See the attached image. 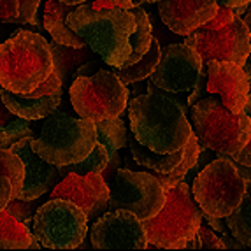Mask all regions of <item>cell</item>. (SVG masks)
<instances>
[{
    "instance_id": "obj_1",
    "label": "cell",
    "mask_w": 251,
    "mask_h": 251,
    "mask_svg": "<svg viewBox=\"0 0 251 251\" xmlns=\"http://www.w3.org/2000/svg\"><path fill=\"white\" fill-rule=\"evenodd\" d=\"M130 130L139 143L156 153H174L184 148L193 134L188 107L174 93L163 92L148 83V93L128 104Z\"/></svg>"
},
{
    "instance_id": "obj_2",
    "label": "cell",
    "mask_w": 251,
    "mask_h": 251,
    "mask_svg": "<svg viewBox=\"0 0 251 251\" xmlns=\"http://www.w3.org/2000/svg\"><path fill=\"white\" fill-rule=\"evenodd\" d=\"M67 25L104 63L111 67L125 65L130 54V35L135 30L130 9H95L86 0L69 13Z\"/></svg>"
},
{
    "instance_id": "obj_3",
    "label": "cell",
    "mask_w": 251,
    "mask_h": 251,
    "mask_svg": "<svg viewBox=\"0 0 251 251\" xmlns=\"http://www.w3.org/2000/svg\"><path fill=\"white\" fill-rule=\"evenodd\" d=\"M54 71L50 42L37 32L20 30L0 44V86L30 95Z\"/></svg>"
},
{
    "instance_id": "obj_4",
    "label": "cell",
    "mask_w": 251,
    "mask_h": 251,
    "mask_svg": "<svg viewBox=\"0 0 251 251\" xmlns=\"http://www.w3.org/2000/svg\"><path fill=\"white\" fill-rule=\"evenodd\" d=\"M190 125L201 148H209L216 156H232L243 150L251 137L248 114H234L220 97H204L190 107Z\"/></svg>"
},
{
    "instance_id": "obj_5",
    "label": "cell",
    "mask_w": 251,
    "mask_h": 251,
    "mask_svg": "<svg viewBox=\"0 0 251 251\" xmlns=\"http://www.w3.org/2000/svg\"><path fill=\"white\" fill-rule=\"evenodd\" d=\"M202 209L192 193V184L177 183L165 188V204L155 216L143 220L148 244L163 250H184V244L202 225Z\"/></svg>"
},
{
    "instance_id": "obj_6",
    "label": "cell",
    "mask_w": 251,
    "mask_h": 251,
    "mask_svg": "<svg viewBox=\"0 0 251 251\" xmlns=\"http://www.w3.org/2000/svg\"><path fill=\"white\" fill-rule=\"evenodd\" d=\"M95 144V122L81 116L72 118L56 109L44 118L37 137H32V150L56 167L83 160Z\"/></svg>"
},
{
    "instance_id": "obj_7",
    "label": "cell",
    "mask_w": 251,
    "mask_h": 251,
    "mask_svg": "<svg viewBox=\"0 0 251 251\" xmlns=\"http://www.w3.org/2000/svg\"><path fill=\"white\" fill-rule=\"evenodd\" d=\"M128 92L114 71L105 69H99L92 75H79L69 86L74 111L95 123L120 116L128 104Z\"/></svg>"
},
{
    "instance_id": "obj_8",
    "label": "cell",
    "mask_w": 251,
    "mask_h": 251,
    "mask_svg": "<svg viewBox=\"0 0 251 251\" xmlns=\"http://www.w3.org/2000/svg\"><path fill=\"white\" fill-rule=\"evenodd\" d=\"M244 192V177L226 156L211 160L192 181L193 197L202 213L211 216L226 218L241 204Z\"/></svg>"
},
{
    "instance_id": "obj_9",
    "label": "cell",
    "mask_w": 251,
    "mask_h": 251,
    "mask_svg": "<svg viewBox=\"0 0 251 251\" xmlns=\"http://www.w3.org/2000/svg\"><path fill=\"white\" fill-rule=\"evenodd\" d=\"M88 232V216L67 199H50L37 207L32 220V235L42 248L75 250Z\"/></svg>"
},
{
    "instance_id": "obj_10",
    "label": "cell",
    "mask_w": 251,
    "mask_h": 251,
    "mask_svg": "<svg viewBox=\"0 0 251 251\" xmlns=\"http://www.w3.org/2000/svg\"><path fill=\"white\" fill-rule=\"evenodd\" d=\"M107 186V211L126 209L141 222L155 216L165 204V188L155 174L118 169Z\"/></svg>"
},
{
    "instance_id": "obj_11",
    "label": "cell",
    "mask_w": 251,
    "mask_h": 251,
    "mask_svg": "<svg viewBox=\"0 0 251 251\" xmlns=\"http://www.w3.org/2000/svg\"><path fill=\"white\" fill-rule=\"evenodd\" d=\"M184 44L195 48L204 63L209 60H225L244 65L251 53L250 30L241 16H235L232 23L218 30L201 26L190 35H184Z\"/></svg>"
},
{
    "instance_id": "obj_12",
    "label": "cell",
    "mask_w": 251,
    "mask_h": 251,
    "mask_svg": "<svg viewBox=\"0 0 251 251\" xmlns=\"http://www.w3.org/2000/svg\"><path fill=\"white\" fill-rule=\"evenodd\" d=\"M202 67L204 60L195 48L184 42L169 44L162 50L158 65L148 79L163 92L184 93L197 84Z\"/></svg>"
},
{
    "instance_id": "obj_13",
    "label": "cell",
    "mask_w": 251,
    "mask_h": 251,
    "mask_svg": "<svg viewBox=\"0 0 251 251\" xmlns=\"http://www.w3.org/2000/svg\"><path fill=\"white\" fill-rule=\"evenodd\" d=\"M95 250H144L148 248L143 222L126 209L105 211L97 218L92 230Z\"/></svg>"
},
{
    "instance_id": "obj_14",
    "label": "cell",
    "mask_w": 251,
    "mask_h": 251,
    "mask_svg": "<svg viewBox=\"0 0 251 251\" xmlns=\"http://www.w3.org/2000/svg\"><path fill=\"white\" fill-rule=\"evenodd\" d=\"M67 199L84 209L90 220H95L107 211L109 186L100 172H88V174H75L69 172L62 183L51 188V199Z\"/></svg>"
},
{
    "instance_id": "obj_15",
    "label": "cell",
    "mask_w": 251,
    "mask_h": 251,
    "mask_svg": "<svg viewBox=\"0 0 251 251\" xmlns=\"http://www.w3.org/2000/svg\"><path fill=\"white\" fill-rule=\"evenodd\" d=\"M207 83L205 88L211 95H220L222 102L234 114L244 111L250 97L251 77L246 74L243 65L225 60H209L205 63Z\"/></svg>"
},
{
    "instance_id": "obj_16",
    "label": "cell",
    "mask_w": 251,
    "mask_h": 251,
    "mask_svg": "<svg viewBox=\"0 0 251 251\" xmlns=\"http://www.w3.org/2000/svg\"><path fill=\"white\" fill-rule=\"evenodd\" d=\"M9 150L23 162V169H25L23 188H21V193L18 199H23V201L41 199L42 195L51 192L54 183L62 177L56 165L41 158L32 150V137L21 139V141H18L16 144L9 148Z\"/></svg>"
},
{
    "instance_id": "obj_17",
    "label": "cell",
    "mask_w": 251,
    "mask_h": 251,
    "mask_svg": "<svg viewBox=\"0 0 251 251\" xmlns=\"http://www.w3.org/2000/svg\"><path fill=\"white\" fill-rule=\"evenodd\" d=\"M156 4L163 23L183 37L213 20L218 11L214 0H160Z\"/></svg>"
},
{
    "instance_id": "obj_18",
    "label": "cell",
    "mask_w": 251,
    "mask_h": 251,
    "mask_svg": "<svg viewBox=\"0 0 251 251\" xmlns=\"http://www.w3.org/2000/svg\"><path fill=\"white\" fill-rule=\"evenodd\" d=\"M0 99L20 118L28 122H37V120H44L48 114H51L58 107V104L62 102V88L42 97H26L2 88Z\"/></svg>"
},
{
    "instance_id": "obj_19",
    "label": "cell",
    "mask_w": 251,
    "mask_h": 251,
    "mask_svg": "<svg viewBox=\"0 0 251 251\" xmlns=\"http://www.w3.org/2000/svg\"><path fill=\"white\" fill-rule=\"evenodd\" d=\"M74 9L75 5L63 4L60 0H48L44 7V16H42V25L48 34H51L54 42L67 44L72 48H83L86 46V42L67 25V16Z\"/></svg>"
},
{
    "instance_id": "obj_20",
    "label": "cell",
    "mask_w": 251,
    "mask_h": 251,
    "mask_svg": "<svg viewBox=\"0 0 251 251\" xmlns=\"http://www.w3.org/2000/svg\"><path fill=\"white\" fill-rule=\"evenodd\" d=\"M23 177V162L11 150L0 148V211H4L13 199L20 197Z\"/></svg>"
},
{
    "instance_id": "obj_21",
    "label": "cell",
    "mask_w": 251,
    "mask_h": 251,
    "mask_svg": "<svg viewBox=\"0 0 251 251\" xmlns=\"http://www.w3.org/2000/svg\"><path fill=\"white\" fill-rule=\"evenodd\" d=\"M128 148L135 163L141 167L151 169L155 174H169L171 171H174L181 163L184 155V148L174 151V153H156V151L150 150V148L139 143L134 137V134L128 135Z\"/></svg>"
},
{
    "instance_id": "obj_22",
    "label": "cell",
    "mask_w": 251,
    "mask_h": 251,
    "mask_svg": "<svg viewBox=\"0 0 251 251\" xmlns=\"http://www.w3.org/2000/svg\"><path fill=\"white\" fill-rule=\"evenodd\" d=\"M51 53H53V63H54V72L60 75V79L67 81L69 77L74 79V72L86 63L88 60L93 58V51L90 48H72L67 44H60V42H50Z\"/></svg>"
},
{
    "instance_id": "obj_23",
    "label": "cell",
    "mask_w": 251,
    "mask_h": 251,
    "mask_svg": "<svg viewBox=\"0 0 251 251\" xmlns=\"http://www.w3.org/2000/svg\"><path fill=\"white\" fill-rule=\"evenodd\" d=\"M34 235L30 226L9 214L0 211V250H28L32 248Z\"/></svg>"
},
{
    "instance_id": "obj_24",
    "label": "cell",
    "mask_w": 251,
    "mask_h": 251,
    "mask_svg": "<svg viewBox=\"0 0 251 251\" xmlns=\"http://www.w3.org/2000/svg\"><path fill=\"white\" fill-rule=\"evenodd\" d=\"M160 54H162V48H160L158 39L153 37L151 46L146 53L143 54V58L137 60L132 65H123V67H113L114 74L120 77L125 84H135L139 81L148 79L151 72L155 71L156 65L160 62Z\"/></svg>"
},
{
    "instance_id": "obj_25",
    "label": "cell",
    "mask_w": 251,
    "mask_h": 251,
    "mask_svg": "<svg viewBox=\"0 0 251 251\" xmlns=\"http://www.w3.org/2000/svg\"><path fill=\"white\" fill-rule=\"evenodd\" d=\"M130 11H132V14L135 18V30L134 34L130 35V54L125 65H132V63L143 58V54L150 50L151 41H153L151 21L146 11L141 5H134V7H130Z\"/></svg>"
},
{
    "instance_id": "obj_26",
    "label": "cell",
    "mask_w": 251,
    "mask_h": 251,
    "mask_svg": "<svg viewBox=\"0 0 251 251\" xmlns=\"http://www.w3.org/2000/svg\"><path fill=\"white\" fill-rule=\"evenodd\" d=\"M246 192L243 195L241 204L226 216V226L230 234L251 250V181H246Z\"/></svg>"
},
{
    "instance_id": "obj_27",
    "label": "cell",
    "mask_w": 251,
    "mask_h": 251,
    "mask_svg": "<svg viewBox=\"0 0 251 251\" xmlns=\"http://www.w3.org/2000/svg\"><path fill=\"white\" fill-rule=\"evenodd\" d=\"M25 137H34L28 120L14 114L0 99V148H9Z\"/></svg>"
},
{
    "instance_id": "obj_28",
    "label": "cell",
    "mask_w": 251,
    "mask_h": 251,
    "mask_svg": "<svg viewBox=\"0 0 251 251\" xmlns=\"http://www.w3.org/2000/svg\"><path fill=\"white\" fill-rule=\"evenodd\" d=\"M95 130H97V143H100L102 146L107 150L109 158H111L116 151L123 150V148L128 144L126 126L120 116L97 122Z\"/></svg>"
},
{
    "instance_id": "obj_29",
    "label": "cell",
    "mask_w": 251,
    "mask_h": 251,
    "mask_svg": "<svg viewBox=\"0 0 251 251\" xmlns=\"http://www.w3.org/2000/svg\"><path fill=\"white\" fill-rule=\"evenodd\" d=\"M107 162H109L107 150H105L100 143H97L95 146H93V150L90 151L83 160H79V162H75V163H69V165H63V167H58V172L62 177L67 176L69 172H75V174H81V176L88 174V172H100L102 174V171L105 169Z\"/></svg>"
},
{
    "instance_id": "obj_30",
    "label": "cell",
    "mask_w": 251,
    "mask_h": 251,
    "mask_svg": "<svg viewBox=\"0 0 251 251\" xmlns=\"http://www.w3.org/2000/svg\"><path fill=\"white\" fill-rule=\"evenodd\" d=\"M184 250H225V244L209 226L201 225L195 235L184 244Z\"/></svg>"
},
{
    "instance_id": "obj_31",
    "label": "cell",
    "mask_w": 251,
    "mask_h": 251,
    "mask_svg": "<svg viewBox=\"0 0 251 251\" xmlns=\"http://www.w3.org/2000/svg\"><path fill=\"white\" fill-rule=\"evenodd\" d=\"M41 205V202L37 199H30V201H23V199H13L5 205V211L9 214H13L16 220H20L21 223H25L26 226H30L34 214L37 211V207Z\"/></svg>"
},
{
    "instance_id": "obj_32",
    "label": "cell",
    "mask_w": 251,
    "mask_h": 251,
    "mask_svg": "<svg viewBox=\"0 0 251 251\" xmlns=\"http://www.w3.org/2000/svg\"><path fill=\"white\" fill-rule=\"evenodd\" d=\"M235 11L232 7H225V5H218V11L216 14H214L213 20H209L205 25H202V28L205 30H218V28H223V26H226L228 23H232V21L235 20Z\"/></svg>"
},
{
    "instance_id": "obj_33",
    "label": "cell",
    "mask_w": 251,
    "mask_h": 251,
    "mask_svg": "<svg viewBox=\"0 0 251 251\" xmlns=\"http://www.w3.org/2000/svg\"><path fill=\"white\" fill-rule=\"evenodd\" d=\"M20 2V13H18L16 23H30L34 21L41 0H18Z\"/></svg>"
},
{
    "instance_id": "obj_34",
    "label": "cell",
    "mask_w": 251,
    "mask_h": 251,
    "mask_svg": "<svg viewBox=\"0 0 251 251\" xmlns=\"http://www.w3.org/2000/svg\"><path fill=\"white\" fill-rule=\"evenodd\" d=\"M18 13H20V2L18 0H0V21L16 23Z\"/></svg>"
},
{
    "instance_id": "obj_35",
    "label": "cell",
    "mask_w": 251,
    "mask_h": 251,
    "mask_svg": "<svg viewBox=\"0 0 251 251\" xmlns=\"http://www.w3.org/2000/svg\"><path fill=\"white\" fill-rule=\"evenodd\" d=\"M95 9H130L134 5H139L135 0H95L92 2Z\"/></svg>"
},
{
    "instance_id": "obj_36",
    "label": "cell",
    "mask_w": 251,
    "mask_h": 251,
    "mask_svg": "<svg viewBox=\"0 0 251 251\" xmlns=\"http://www.w3.org/2000/svg\"><path fill=\"white\" fill-rule=\"evenodd\" d=\"M120 163H122V156H120V153H114L111 158H109V162H107V165H105V169L102 171V176H104V179H105V183H109V181L113 179L114 177V174H116V171L120 169Z\"/></svg>"
},
{
    "instance_id": "obj_37",
    "label": "cell",
    "mask_w": 251,
    "mask_h": 251,
    "mask_svg": "<svg viewBox=\"0 0 251 251\" xmlns=\"http://www.w3.org/2000/svg\"><path fill=\"white\" fill-rule=\"evenodd\" d=\"M228 160H232L234 163H241V165H250L251 167V137L250 141L246 143V146L243 148V150L239 151V153H235V155L232 156H226Z\"/></svg>"
},
{
    "instance_id": "obj_38",
    "label": "cell",
    "mask_w": 251,
    "mask_h": 251,
    "mask_svg": "<svg viewBox=\"0 0 251 251\" xmlns=\"http://www.w3.org/2000/svg\"><path fill=\"white\" fill-rule=\"evenodd\" d=\"M202 218H204L207 225L216 230L218 234H222V232H226V218H220V216H211V214H204L202 213Z\"/></svg>"
},
{
    "instance_id": "obj_39",
    "label": "cell",
    "mask_w": 251,
    "mask_h": 251,
    "mask_svg": "<svg viewBox=\"0 0 251 251\" xmlns=\"http://www.w3.org/2000/svg\"><path fill=\"white\" fill-rule=\"evenodd\" d=\"M97 69H99V60H95V58L88 60V62L83 63V65H81V67L74 72V79H75V77H79V75H92V74H95Z\"/></svg>"
},
{
    "instance_id": "obj_40",
    "label": "cell",
    "mask_w": 251,
    "mask_h": 251,
    "mask_svg": "<svg viewBox=\"0 0 251 251\" xmlns=\"http://www.w3.org/2000/svg\"><path fill=\"white\" fill-rule=\"evenodd\" d=\"M222 241H223V244H225V250H228V248H234V250H243V248H246L244 244L239 243L234 235H228L226 232H222Z\"/></svg>"
},
{
    "instance_id": "obj_41",
    "label": "cell",
    "mask_w": 251,
    "mask_h": 251,
    "mask_svg": "<svg viewBox=\"0 0 251 251\" xmlns=\"http://www.w3.org/2000/svg\"><path fill=\"white\" fill-rule=\"evenodd\" d=\"M218 5H225V7H239V5H250L251 0H214Z\"/></svg>"
},
{
    "instance_id": "obj_42",
    "label": "cell",
    "mask_w": 251,
    "mask_h": 251,
    "mask_svg": "<svg viewBox=\"0 0 251 251\" xmlns=\"http://www.w3.org/2000/svg\"><path fill=\"white\" fill-rule=\"evenodd\" d=\"M235 167H237L239 174L244 177L246 181H251V167L250 165H241V163H234Z\"/></svg>"
},
{
    "instance_id": "obj_43",
    "label": "cell",
    "mask_w": 251,
    "mask_h": 251,
    "mask_svg": "<svg viewBox=\"0 0 251 251\" xmlns=\"http://www.w3.org/2000/svg\"><path fill=\"white\" fill-rule=\"evenodd\" d=\"M243 21L246 23L248 30H250V41H251V4L248 5V9H246V16L243 18Z\"/></svg>"
},
{
    "instance_id": "obj_44",
    "label": "cell",
    "mask_w": 251,
    "mask_h": 251,
    "mask_svg": "<svg viewBox=\"0 0 251 251\" xmlns=\"http://www.w3.org/2000/svg\"><path fill=\"white\" fill-rule=\"evenodd\" d=\"M244 113H246V114H248V118L251 120V93H250V97H248L246 105H244Z\"/></svg>"
},
{
    "instance_id": "obj_45",
    "label": "cell",
    "mask_w": 251,
    "mask_h": 251,
    "mask_svg": "<svg viewBox=\"0 0 251 251\" xmlns=\"http://www.w3.org/2000/svg\"><path fill=\"white\" fill-rule=\"evenodd\" d=\"M60 2H63V4H71V5H79V4H83V2H86V0H60Z\"/></svg>"
},
{
    "instance_id": "obj_46",
    "label": "cell",
    "mask_w": 251,
    "mask_h": 251,
    "mask_svg": "<svg viewBox=\"0 0 251 251\" xmlns=\"http://www.w3.org/2000/svg\"><path fill=\"white\" fill-rule=\"evenodd\" d=\"M139 2H148V4H155V2H160V0H139Z\"/></svg>"
},
{
    "instance_id": "obj_47",
    "label": "cell",
    "mask_w": 251,
    "mask_h": 251,
    "mask_svg": "<svg viewBox=\"0 0 251 251\" xmlns=\"http://www.w3.org/2000/svg\"><path fill=\"white\" fill-rule=\"evenodd\" d=\"M250 62H251V53H250Z\"/></svg>"
}]
</instances>
